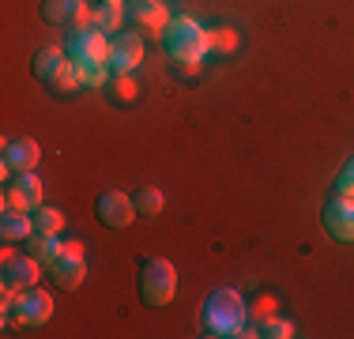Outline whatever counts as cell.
Returning a JSON list of instances; mask_svg holds the SVG:
<instances>
[{
  "instance_id": "6da1fadb",
  "label": "cell",
  "mask_w": 354,
  "mask_h": 339,
  "mask_svg": "<svg viewBox=\"0 0 354 339\" xmlns=\"http://www.w3.org/2000/svg\"><path fill=\"white\" fill-rule=\"evenodd\" d=\"M249 324V302L234 286H215L200 305V332L212 339H241Z\"/></svg>"
},
{
  "instance_id": "7a4b0ae2",
  "label": "cell",
  "mask_w": 354,
  "mask_h": 339,
  "mask_svg": "<svg viewBox=\"0 0 354 339\" xmlns=\"http://www.w3.org/2000/svg\"><path fill=\"white\" fill-rule=\"evenodd\" d=\"M162 49H166V57L181 68L204 64V57L212 53V46H207V27L196 23L192 15H174L162 30Z\"/></svg>"
},
{
  "instance_id": "3957f363",
  "label": "cell",
  "mask_w": 354,
  "mask_h": 339,
  "mask_svg": "<svg viewBox=\"0 0 354 339\" xmlns=\"http://www.w3.org/2000/svg\"><path fill=\"white\" fill-rule=\"evenodd\" d=\"M30 72H35V80L41 87L57 91V95H72V91L80 87V68H75L72 57L57 46H41L35 53V61H30Z\"/></svg>"
},
{
  "instance_id": "277c9868",
  "label": "cell",
  "mask_w": 354,
  "mask_h": 339,
  "mask_svg": "<svg viewBox=\"0 0 354 339\" xmlns=\"http://www.w3.org/2000/svg\"><path fill=\"white\" fill-rule=\"evenodd\" d=\"M136 294H140L143 305H151V309L170 305L174 294H177V268L166 257L143 260L140 271H136Z\"/></svg>"
},
{
  "instance_id": "5b68a950",
  "label": "cell",
  "mask_w": 354,
  "mask_h": 339,
  "mask_svg": "<svg viewBox=\"0 0 354 339\" xmlns=\"http://www.w3.org/2000/svg\"><path fill=\"white\" fill-rule=\"evenodd\" d=\"M49 317H53V294L41 286H27L12 298V309H4V328H41Z\"/></svg>"
},
{
  "instance_id": "8992f818",
  "label": "cell",
  "mask_w": 354,
  "mask_h": 339,
  "mask_svg": "<svg viewBox=\"0 0 354 339\" xmlns=\"http://www.w3.org/2000/svg\"><path fill=\"white\" fill-rule=\"evenodd\" d=\"M61 49L75 61V68L109 64V34H102L98 27H72Z\"/></svg>"
},
{
  "instance_id": "52a82bcc",
  "label": "cell",
  "mask_w": 354,
  "mask_h": 339,
  "mask_svg": "<svg viewBox=\"0 0 354 339\" xmlns=\"http://www.w3.org/2000/svg\"><path fill=\"white\" fill-rule=\"evenodd\" d=\"M41 260H35L27 249L23 253H15L12 245H4V257H0V286L4 291H27V286H38V279H41Z\"/></svg>"
},
{
  "instance_id": "ba28073f",
  "label": "cell",
  "mask_w": 354,
  "mask_h": 339,
  "mask_svg": "<svg viewBox=\"0 0 354 339\" xmlns=\"http://www.w3.org/2000/svg\"><path fill=\"white\" fill-rule=\"evenodd\" d=\"M49 275H53V286H61V291L83 286V279H87V245L64 241V253L49 264Z\"/></svg>"
},
{
  "instance_id": "9c48e42d",
  "label": "cell",
  "mask_w": 354,
  "mask_h": 339,
  "mask_svg": "<svg viewBox=\"0 0 354 339\" xmlns=\"http://www.w3.org/2000/svg\"><path fill=\"white\" fill-rule=\"evenodd\" d=\"M320 223H324V230L339 245H351L354 241V196L332 192L324 200V208H320Z\"/></svg>"
},
{
  "instance_id": "30bf717a",
  "label": "cell",
  "mask_w": 354,
  "mask_h": 339,
  "mask_svg": "<svg viewBox=\"0 0 354 339\" xmlns=\"http://www.w3.org/2000/svg\"><path fill=\"white\" fill-rule=\"evenodd\" d=\"M95 215L102 226H109V230H124L140 211H136V200H132L129 192L106 189V192H98V200H95Z\"/></svg>"
},
{
  "instance_id": "8fae6325",
  "label": "cell",
  "mask_w": 354,
  "mask_h": 339,
  "mask_svg": "<svg viewBox=\"0 0 354 339\" xmlns=\"http://www.w3.org/2000/svg\"><path fill=\"white\" fill-rule=\"evenodd\" d=\"M0 208H15V211H35L41 208V181L35 170H23L12 181H4V196H0Z\"/></svg>"
},
{
  "instance_id": "7c38bea8",
  "label": "cell",
  "mask_w": 354,
  "mask_h": 339,
  "mask_svg": "<svg viewBox=\"0 0 354 339\" xmlns=\"http://www.w3.org/2000/svg\"><path fill=\"white\" fill-rule=\"evenodd\" d=\"M91 12L95 8L87 0H41V19L53 23V27H91Z\"/></svg>"
},
{
  "instance_id": "4fadbf2b",
  "label": "cell",
  "mask_w": 354,
  "mask_h": 339,
  "mask_svg": "<svg viewBox=\"0 0 354 339\" xmlns=\"http://www.w3.org/2000/svg\"><path fill=\"white\" fill-rule=\"evenodd\" d=\"M124 15H129L143 34H155V38H162L166 23L174 19L166 0H129V4H124Z\"/></svg>"
},
{
  "instance_id": "5bb4252c",
  "label": "cell",
  "mask_w": 354,
  "mask_h": 339,
  "mask_svg": "<svg viewBox=\"0 0 354 339\" xmlns=\"http://www.w3.org/2000/svg\"><path fill=\"white\" fill-rule=\"evenodd\" d=\"M143 64V38L136 30H121L109 38V72H136Z\"/></svg>"
},
{
  "instance_id": "9a60e30c",
  "label": "cell",
  "mask_w": 354,
  "mask_h": 339,
  "mask_svg": "<svg viewBox=\"0 0 354 339\" xmlns=\"http://www.w3.org/2000/svg\"><path fill=\"white\" fill-rule=\"evenodd\" d=\"M41 158V147L35 136H19V140H4V163L15 170V174H23V170H35Z\"/></svg>"
},
{
  "instance_id": "2e32d148",
  "label": "cell",
  "mask_w": 354,
  "mask_h": 339,
  "mask_svg": "<svg viewBox=\"0 0 354 339\" xmlns=\"http://www.w3.org/2000/svg\"><path fill=\"white\" fill-rule=\"evenodd\" d=\"M30 234H35V219H30V211L0 208V241L15 245V241H27Z\"/></svg>"
},
{
  "instance_id": "e0dca14e",
  "label": "cell",
  "mask_w": 354,
  "mask_h": 339,
  "mask_svg": "<svg viewBox=\"0 0 354 339\" xmlns=\"http://www.w3.org/2000/svg\"><path fill=\"white\" fill-rule=\"evenodd\" d=\"M23 245H27V253H30L35 260H41L46 268L53 264V260L61 257V253H64V241H61V234H38V230H35V234H30Z\"/></svg>"
},
{
  "instance_id": "ac0fdd59",
  "label": "cell",
  "mask_w": 354,
  "mask_h": 339,
  "mask_svg": "<svg viewBox=\"0 0 354 339\" xmlns=\"http://www.w3.org/2000/svg\"><path fill=\"white\" fill-rule=\"evenodd\" d=\"M124 19H129V15H124V4H98L95 12H91V27H98L102 34L121 30Z\"/></svg>"
},
{
  "instance_id": "d6986e66",
  "label": "cell",
  "mask_w": 354,
  "mask_h": 339,
  "mask_svg": "<svg viewBox=\"0 0 354 339\" xmlns=\"http://www.w3.org/2000/svg\"><path fill=\"white\" fill-rule=\"evenodd\" d=\"M132 200H136V211H140V215H147V219H155L158 211H162V203H166V196H162L158 185H140V189L132 192Z\"/></svg>"
},
{
  "instance_id": "ffe728a7",
  "label": "cell",
  "mask_w": 354,
  "mask_h": 339,
  "mask_svg": "<svg viewBox=\"0 0 354 339\" xmlns=\"http://www.w3.org/2000/svg\"><path fill=\"white\" fill-rule=\"evenodd\" d=\"M106 95L113 98V102H121V106H129V102H136L140 87H136V80H132V72H113V80H109Z\"/></svg>"
},
{
  "instance_id": "44dd1931",
  "label": "cell",
  "mask_w": 354,
  "mask_h": 339,
  "mask_svg": "<svg viewBox=\"0 0 354 339\" xmlns=\"http://www.w3.org/2000/svg\"><path fill=\"white\" fill-rule=\"evenodd\" d=\"M30 219H35V230L38 234H61L64 230V211L61 208H49V203L35 208V211H30Z\"/></svg>"
},
{
  "instance_id": "7402d4cb",
  "label": "cell",
  "mask_w": 354,
  "mask_h": 339,
  "mask_svg": "<svg viewBox=\"0 0 354 339\" xmlns=\"http://www.w3.org/2000/svg\"><path fill=\"white\" fill-rule=\"evenodd\" d=\"M257 332H260V339H290L294 336V324L286 317H275V313H272V317H264L257 324Z\"/></svg>"
},
{
  "instance_id": "603a6c76",
  "label": "cell",
  "mask_w": 354,
  "mask_h": 339,
  "mask_svg": "<svg viewBox=\"0 0 354 339\" xmlns=\"http://www.w3.org/2000/svg\"><path fill=\"white\" fill-rule=\"evenodd\" d=\"M109 80H113L109 64H87V68H80V87L98 91V87H109Z\"/></svg>"
},
{
  "instance_id": "cb8c5ba5",
  "label": "cell",
  "mask_w": 354,
  "mask_h": 339,
  "mask_svg": "<svg viewBox=\"0 0 354 339\" xmlns=\"http://www.w3.org/2000/svg\"><path fill=\"white\" fill-rule=\"evenodd\" d=\"M207 46H212V53H234L238 34H234V27H212L207 30Z\"/></svg>"
},
{
  "instance_id": "d4e9b609",
  "label": "cell",
  "mask_w": 354,
  "mask_h": 339,
  "mask_svg": "<svg viewBox=\"0 0 354 339\" xmlns=\"http://www.w3.org/2000/svg\"><path fill=\"white\" fill-rule=\"evenodd\" d=\"M272 313H275V298H272V294H260V298L249 305V320H257V324L264 317H272Z\"/></svg>"
},
{
  "instance_id": "484cf974",
  "label": "cell",
  "mask_w": 354,
  "mask_h": 339,
  "mask_svg": "<svg viewBox=\"0 0 354 339\" xmlns=\"http://www.w3.org/2000/svg\"><path fill=\"white\" fill-rule=\"evenodd\" d=\"M335 192H343V196H354V158H347L343 174L335 177Z\"/></svg>"
},
{
  "instance_id": "4316f807",
  "label": "cell",
  "mask_w": 354,
  "mask_h": 339,
  "mask_svg": "<svg viewBox=\"0 0 354 339\" xmlns=\"http://www.w3.org/2000/svg\"><path fill=\"white\" fill-rule=\"evenodd\" d=\"M98 4H129V0H98Z\"/></svg>"
}]
</instances>
